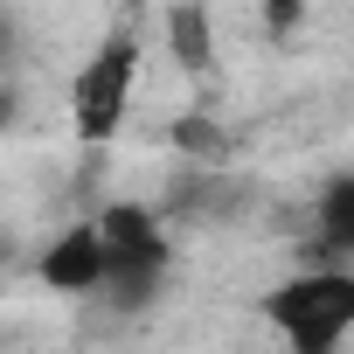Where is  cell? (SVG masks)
<instances>
[{
	"label": "cell",
	"mask_w": 354,
	"mask_h": 354,
	"mask_svg": "<svg viewBox=\"0 0 354 354\" xmlns=\"http://www.w3.org/2000/svg\"><path fill=\"white\" fill-rule=\"evenodd\" d=\"M264 326L285 340V354H333L354 333V271L319 264V271L278 278L264 292Z\"/></svg>",
	"instance_id": "1"
},
{
	"label": "cell",
	"mask_w": 354,
	"mask_h": 354,
	"mask_svg": "<svg viewBox=\"0 0 354 354\" xmlns=\"http://www.w3.org/2000/svg\"><path fill=\"white\" fill-rule=\"evenodd\" d=\"M139 77H146V42L139 28H111L70 77V132L84 146H104L118 139V125L132 118V97H139Z\"/></svg>",
	"instance_id": "2"
},
{
	"label": "cell",
	"mask_w": 354,
	"mask_h": 354,
	"mask_svg": "<svg viewBox=\"0 0 354 354\" xmlns=\"http://www.w3.org/2000/svg\"><path fill=\"white\" fill-rule=\"evenodd\" d=\"M104 243H111V306H146L160 285H167V223L146 209V202H111L97 216Z\"/></svg>",
	"instance_id": "3"
},
{
	"label": "cell",
	"mask_w": 354,
	"mask_h": 354,
	"mask_svg": "<svg viewBox=\"0 0 354 354\" xmlns=\"http://www.w3.org/2000/svg\"><path fill=\"white\" fill-rule=\"evenodd\" d=\"M35 278H42L49 292H63V299H91V292H104V285H111V243H104L97 216L56 230L49 250H42V264H35Z\"/></svg>",
	"instance_id": "4"
},
{
	"label": "cell",
	"mask_w": 354,
	"mask_h": 354,
	"mask_svg": "<svg viewBox=\"0 0 354 354\" xmlns=\"http://www.w3.org/2000/svg\"><path fill=\"white\" fill-rule=\"evenodd\" d=\"M313 236L333 264H354V174H333L313 202Z\"/></svg>",
	"instance_id": "5"
},
{
	"label": "cell",
	"mask_w": 354,
	"mask_h": 354,
	"mask_svg": "<svg viewBox=\"0 0 354 354\" xmlns=\"http://www.w3.org/2000/svg\"><path fill=\"white\" fill-rule=\"evenodd\" d=\"M160 35H167V56L181 63L188 77H202L216 63V15L209 8H167L160 15Z\"/></svg>",
	"instance_id": "6"
}]
</instances>
